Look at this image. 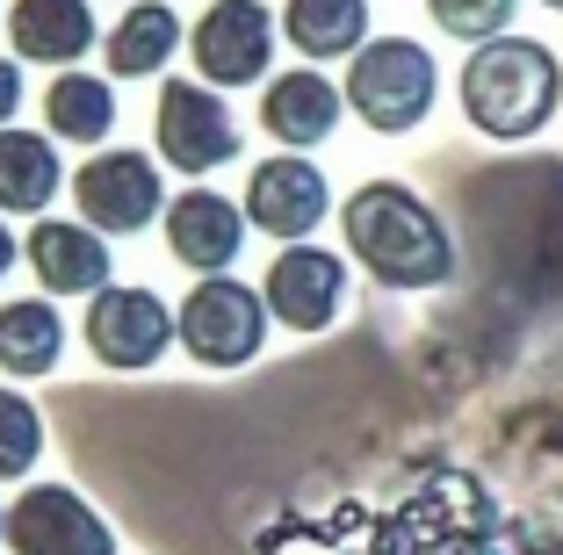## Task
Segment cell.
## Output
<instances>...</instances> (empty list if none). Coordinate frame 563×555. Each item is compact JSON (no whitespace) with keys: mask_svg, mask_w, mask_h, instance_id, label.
Wrapping results in <instances>:
<instances>
[{"mask_svg":"<svg viewBox=\"0 0 563 555\" xmlns=\"http://www.w3.org/2000/svg\"><path fill=\"white\" fill-rule=\"evenodd\" d=\"M36 455H44V419H36V404L15 397V390H0V476L36 469Z\"/></svg>","mask_w":563,"mask_h":555,"instance_id":"22","label":"cell"},{"mask_svg":"<svg viewBox=\"0 0 563 555\" xmlns=\"http://www.w3.org/2000/svg\"><path fill=\"white\" fill-rule=\"evenodd\" d=\"M58 180H66V166H58V137L0 131V210L36 217L51 196H58Z\"/></svg>","mask_w":563,"mask_h":555,"instance_id":"17","label":"cell"},{"mask_svg":"<svg viewBox=\"0 0 563 555\" xmlns=\"http://www.w3.org/2000/svg\"><path fill=\"white\" fill-rule=\"evenodd\" d=\"M441 95V73H433V51L412 36H368L347 58V109L362 115L376 137H405L433 115Z\"/></svg>","mask_w":563,"mask_h":555,"instance_id":"3","label":"cell"},{"mask_svg":"<svg viewBox=\"0 0 563 555\" xmlns=\"http://www.w3.org/2000/svg\"><path fill=\"white\" fill-rule=\"evenodd\" d=\"M8 541H15V555H117L109 520L66 484L22 490L15 512H8Z\"/></svg>","mask_w":563,"mask_h":555,"instance_id":"8","label":"cell"},{"mask_svg":"<svg viewBox=\"0 0 563 555\" xmlns=\"http://www.w3.org/2000/svg\"><path fill=\"white\" fill-rule=\"evenodd\" d=\"M152 131H159V159L174 174H217L239 159V115L217 101L210 80H166Z\"/></svg>","mask_w":563,"mask_h":555,"instance_id":"5","label":"cell"},{"mask_svg":"<svg viewBox=\"0 0 563 555\" xmlns=\"http://www.w3.org/2000/svg\"><path fill=\"white\" fill-rule=\"evenodd\" d=\"M463 115L470 131L498 137V145H520L563 109V58L542 44V36H492V44H470L463 58Z\"/></svg>","mask_w":563,"mask_h":555,"instance_id":"2","label":"cell"},{"mask_svg":"<svg viewBox=\"0 0 563 555\" xmlns=\"http://www.w3.org/2000/svg\"><path fill=\"white\" fill-rule=\"evenodd\" d=\"M58 346H66V325H58V311H51L44 296L0 303V368L8 376H51Z\"/></svg>","mask_w":563,"mask_h":555,"instance_id":"20","label":"cell"},{"mask_svg":"<svg viewBox=\"0 0 563 555\" xmlns=\"http://www.w3.org/2000/svg\"><path fill=\"white\" fill-rule=\"evenodd\" d=\"M267 296L246 289L232 275H210L202 289H188L181 303V346L202 360V368H246L267 346Z\"/></svg>","mask_w":563,"mask_h":555,"instance_id":"4","label":"cell"},{"mask_svg":"<svg viewBox=\"0 0 563 555\" xmlns=\"http://www.w3.org/2000/svg\"><path fill=\"white\" fill-rule=\"evenodd\" d=\"M246 245V210L224 202L217 188H188V196L166 202V253L196 275H224Z\"/></svg>","mask_w":563,"mask_h":555,"instance_id":"13","label":"cell"},{"mask_svg":"<svg viewBox=\"0 0 563 555\" xmlns=\"http://www.w3.org/2000/svg\"><path fill=\"white\" fill-rule=\"evenodd\" d=\"M73 202L101 238H123V231H145L152 217H166V188L159 166L145 152H95V159L73 174Z\"/></svg>","mask_w":563,"mask_h":555,"instance_id":"7","label":"cell"},{"mask_svg":"<svg viewBox=\"0 0 563 555\" xmlns=\"http://www.w3.org/2000/svg\"><path fill=\"white\" fill-rule=\"evenodd\" d=\"M0 541H8V512H0Z\"/></svg>","mask_w":563,"mask_h":555,"instance_id":"25","label":"cell"},{"mask_svg":"<svg viewBox=\"0 0 563 555\" xmlns=\"http://www.w3.org/2000/svg\"><path fill=\"white\" fill-rule=\"evenodd\" d=\"M8 267H15V231L0 224V275H8Z\"/></svg>","mask_w":563,"mask_h":555,"instance_id":"24","label":"cell"},{"mask_svg":"<svg viewBox=\"0 0 563 555\" xmlns=\"http://www.w3.org/2000/svg\"><path fill=\"white\" fill-rule=\"evenodd\" d=\"M261 296L289 332H325L332 318H340V303H347V260L325 253V245H311V238H297V245L275 253Z\"/></svg>","mask_w":563,"mask_h":555,"instance_id":"9","label":"cell"},{"mask_svg":"<svg viewBox=\"0 0 563 555\" xmlns=\"http://www.w3.org/2000/svg\"><path fill=\"white\" fill-rule=\"evenodd\" d=\"M340 231H347V253L362 260V275L383 289H448L455 281V238H448L441 210L405 180H362L340 202Z\"/></svg>","mask_w":563,"mask_h":555,"instance_id":"1","label":"cell"},{"mask_svg":"<svg viewBox=\"0 0 563 555\" xmlns=\"http://www.w3.org/2000/svg\"><path fill=\"white\" fill-rule=\"evenodd\" d=\"M282 36L303 58H354L368 44V0H282Z\"/></svg>","mask_w":563,"mask_h":555,"instance_id":"18","label":"cell"},{"mask_svg":"<svg viewBox=\"0 0 563 555\" xmlns=\"http://www.w3.org/2000/svg\"><path fill=\"white\" fill-rule=\"evenodd\" d=\"M30 267L51 296H101L109 289V238L95 224H36Z\"/></svg>","mask_w":563,"mask_h":555,"instance_id":"15","label":"cell"},{"mask_svg":"<svg viewBox=\"0 0 563 555\" xmlns=\"http://www.w3.org/2000/svg\"><path fill=\"white\" fill-rule=\"evenodd\" d=\"M514 8L520 0H427V15L441 36H455V44H492V36L514 30Z\"/></svg>","mask_w":563,"mask_h":555,"instance_id":"21","label":"cell"},{"mask_svg":"<svg viewBox=\"0 0 563 555\" xmlns=\"http://www.w3.org/2000/svg\"><path fill=\"white\" fill-rule=\"evenodd\" d=\"M188 58L210 87H253L267 80V58H275V15L261 0H210L202 22L188 30Z\"/></svg>","mask_w":563,"mask_h":555,"instance_id":"6","label":"cell"},{"mask_svg":"<svg viewBox=\"0 0 563 555\" xmlns=\"http://www.w3.org/2000/svg\"><path fill=\"white\" fill-rule=\"evenodd\" d=\"M174 332H181V318L166 311L152 289H101L95 303H87V346L101 354V368H152V360L174 346Z\"/></svg>","mask_w":563,"mask_h":555,"instance_id":"10","label":"cell"},{"mask_svg":"<svg viewBox=\"0 0 563 555\" xmlns=\"http://www.w3.org/2000/svg\"><path fill=\"white\" fill-rule=\"evenodd\" d=\"M8 36H15V58H36V66L66 73L73 58L95 51V8L87 0H15L8 8Z\"/></svg>","mask_w":563,"mask_h":555,"instance_id":"14","label":"cell"},{"mask_svg":"<svg viewBox=\"0 0 563 555\" xmlns=\"http://www.w3.org/2000/svg\"><path fill=\"white\" fill-rule=\"evenodd\" d=\"M44 115H51V137L58 145H101L109 123H117V87L101 80V73L66 66L44 87Z\"/></svg>","mask_w":563,"mask_h":555,"instance_id":"19","label":"cell"},{"mask_svg":"<svg viewBox=\"0 0 563 555\" xmlns=\"http://www.w3.org/2000/svg\"><path fill=\"white\" fill-rule=\"evenodd\" d=\"M101 51H109V73H117V80H152V73L181 51V15H174L166 0H131V15L101 36Z\"/></svg>","mask_w":563,"mask_h":555,"instance_id":"16","label":"cell"},{"mask_svg":"<svg viewBox=\"0 0 563 555\" xmlns=\"http://www.w3.org/2000/svg\"><path fill=\"white\" fill-rule=\"evenodd\" d=\"M332 210V188L303 152H282V159H261L246 174V224L267 231V238L297 245L303 231H318Z\"/></svg>","mask_w":563,"mask_h":555,"instance_id":"11","label":"cell"},{"mask_svg":"<svg viewBox=\"0 0 563 555\" xmlns=\"http://www.w3.org/2000/svg\"><path fill=\"white\" fill-rule=\"evenodd\" d=\"M340 109H347V87H332L318 66H297V73H275L261 87V131L289 152H311L340 131Z\"/></svg>","mask_w":563,"mask_h":555,"instance_id":"12","label":"cell"},{"mask_svg":"<svg viewBox=\"0 0 563 555\" xmlns=\"http://www.w3.org/2000/svg\"><path fill=\"white\" fill-rule=\"evenodd\" d=\"M542 8H556V15H563V0H542Z\"/></svg>","mask_w":563,"mask_h":555,"instance_id":"26","label":"cell"},{"mask_svg":"<svg viewBox=\"0 0 563 555\" xmlns=\"http://www.w3.org/2000/svg\"><path fill=\"white\" fill-rule=\"evenodd\" d=\"M22 109V66L15 58H0V131H8V115Z\"/></svg>","mask_w":563,"mask_h":555,"instance_id":"23","label":"cell"}]
</instances>
